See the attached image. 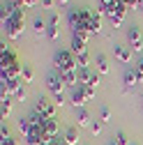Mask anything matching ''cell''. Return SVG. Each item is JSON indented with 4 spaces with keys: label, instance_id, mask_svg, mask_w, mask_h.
<instances>
[{
    "label": "cell",
    "instance_id": "cell-26",
    "mask_svg": "<svg viewBox=\"0 0 143 145\" xmlns=\"http://www.w3.org/2000/svg\"><path fill=\"white\" fill-rule=\"evenodd\" d=\"M102 127H104V122H92L90 129H92V134H102Z\"/></svg>",
    "mask_w": 143,
    "mask_h": 145
},
{
    "label": "cell",
    "instance_id": "cell-37",
    "mask_svg": "<svg viewBox=\"0 0 143 145\" xmlns=\"http://www.w3.org/2000/svg\"><path fill=\"white\" fill-rule=\"evenodd\" d=\"M132 145H138V143H132Z\"/></svg>",
    "mask_w": 143,
    "mask_h": 145
},
{
    "label": "cell",
    "instance_id": "cell-27",
    "mask_svg": "<svg viewBox=\"0 0 143 145\" xmlns=\"http://www.w3.org/2000/svg\"><path fill=\"white\" fill-rule=\"evenodd\" d=\"M9 3H12L16 9H23V7H28V3H26V0H9Z\"/></svg>",
    "mask_w": 143,
    "mask_h": 145
},
{
    "label": "cell",
    "instance_id": "cell-4",
    "mask_svg": "<svg viewBox=\"0 0 143 145\" xmlns=\"http://www.w3.org/2000/svg\"><path fill=\"white\" fill-rule=\"evenodd\" d=\"M99 9H102V7H99ZM127 9H129V7H127V3H125V0H115L109 9H102V12L109 16V21H111V19H125Z\"/></svg>",
    "mask_w": 143,
    "mask_h": 145
},
{
    "label": "cell",
    "instance_id": "cell-29",
    "mask_svg": "<svg viewBox=\"0 0 143 145\" xmlns=\"http://www.w3.org/2000/svg\"><path fill=\"white\" fill-rule=\"evenodd\" d=\"M53 104L62 106V104H65V95H62V92H60V95H53Z\"/></svg>",
    "mask_w": 143,
    "mask_h": 145
},
{
    "label": "cell",
    "instance_id": "cell-25",
    "mask_svg": "<svg viewBox=\"0 0 143 145\" xmlns=\"http://www.w3.org/2000/svg\"><path fill=\"white\" fill-rule=\"evenodd\" d=\"M115 143H118V145H132V143H129V138H127V136H125L122 131H120V134L115 136Z\"/></svg>",
    "mask_w": 143,
    "mask_h": 145
},
{
    "label": "cell",
    "instance_id": "cell-9",
    "mask_svg": "<svg viewBox=\"0 0 143 145\" xmlns=\"http://www.w3.org/2000/svg\"><path fill=\"white\" fill-rule=\"evenodd\" d=\"M46 88H49L51 95H60L62 92V78L58 74H49L46 76Z\"/></svg>",
    "mask_w": 143,
    "mask_h": 145
},
{
    "label": "cell",
    "instance_id": "cell-19",
    "mask_svg": "<svg viewBox=\"0 0 143 145\" xmlns=\"http://www.w3.org/2000/svg\"><path fill=\"white\" fill-rule=\"evenodd\" d=\"M67 145H76L79 143V134H76V129L72 127V129H67V134H65V138H62Z\"/></svg>",
    "mask_w": 143,
    "mask_h": 145
},
{
    "label": "cell",
    "instance_id": "cell-14",
    "mask_svg": "<svg viewBox=\"0 0 143 145\" xmlns=\"http://www.w3.org/2000/svg\"><path fill=\"white\" fill-rule=\"evenodd\" d=\"M113 51H115V58H118L120 62H125V65L132 62V51H129V48H125V46H113Z\"/></svg>",
    "mask_w": 143,
    "mask_h": 145
},
{
    "label": "cell",
    "instance_id": "cell-12",
    "mask_svg": "<svg viewBox=\"0 0 143 145\" xmlns=\"http://www.w3.org/2000/svg\"><path fill=\"white\" fill-rule=\"evenodd\" d=\"M42 134H44V136H49V138H56V134H58V120L46 118V120H44V124H42Z\"/></svg>",
    "mask_w": 143,
    "mask_h": 145
},
{
    "label": "cell",
    "instance_id": "cell-13",
    "mask_svg": "<svg viewBox=\"0 0 143 145\" xmlns=\"http://www.w3.org/2000/svg\"><path fill=\"white\" fill-rule=\"evenodd\" d=\"M122 81H125V85H127V88H134V85H138L143 78L138 76V71H134V69H127V71H125V76H122Z\"/></svg>",
    "mask_w": 143,
    "mask_h": 145
},
{
    "label": "cell",
    "instance_id": "cell-34",
    "mask_svg": "<svg viewBox=\"0 0 143 145\" xmlns=\"http://www.w3.org/2000/svg\"><path fill=\"white\" fill-rule=\"evenodd\" d=\"M58 3H60V5H69V0H58Z\"/></svg>",
    "mask_w": 143,
    "mask_h": 145
},
{
    "label": "cell",
    "instance_id": "cell-36",
    "mask_svg": "<svg viewBox=\"0 0 143 145\" xmlns=\"http://www.w3.org/2000/svg\"><path fill=\"white\" fill-rule=\"evenodd\" d=\"M141 9H143V0H141Z\"/></svg>",
    "mask_w": 143,
    "mask_h": 145
},
{
    "label": "cell",
    "instance_id": "cell-10",
    "mask_svg": "<svg viewBox=\"0 0 143 145\" xmlns=\"http://www.w3.org/2000/svg\"><path fill=\"white\" fill-rule=\"evenodd\" d=\"M72 104H74L76 108H83V104H88V97H85V92H83L81 85L72 88Z\"/></svg>",
    "mask_w": 143,
    "mask_h": 145
},
{
    "label": "cell",
    "instance_id": "cell-22",
    "mask_svg": "<svg viewBox=\"0 0 143 145\" xmlns=\"http://www.w3.org/2000/svg\"><path fill=\"white\" fill-rule=\"evenodd\" d=\"M76 62H79V69L90 67V65H88V62H90V56H88V53H81V56H76Z\"/></svg>",
    "mask_w": 143,
    "mask_h": 145
},
{
    "label": "cell",
    "instance_id": "cell-7",
    "mask_svg": "<svg viewBox=\"0 0 143 145\" xmlns=\"http://www.w3.org/2000/svg\"><path fill=\"white\" fill-rule=\"evenodd\" d=\"M85 35L81 32H72V53L74 56H81V53H88V46H85Z\"/></svg>",
    "mask_w": 143,
    "mask_h": 145
},
{
    "label": "cell",
    "instance_id": "cell-32",
    "mask_svg": "<svg viewBox=\"0 0 143 145\" xmlns=\"http://www.w3.org/2000/svg\"><path fill=\"white\" fill-rule=\"evenodd\" d=\"M42 5L44 7H53V0H42Z\"/></svg>",
    "mask_w": 143,
    "mask_h": 145
},
{
    "label": "cell",
    "instance_id": "cell-30",
    "mask_svg": "<svg viewBox=\"0 0 143 145\" xmlns=\"http://www.w3.org/2000/svg\"><path fill=\"white\" fill-rule=\"evenodd\" d=\"M113 3H115V0H99V7H102V9H109Z\"/></svg>",
    "mask_w": 143,
    "mask_h": 145
},
{
    "label": "cell",
    "instance_id": "cell-35",
    "mask_svg": "<svg viewBox=\"0 0 143 145\" xmlns=\"http://www.w3.org/2000/svg\"><path fill=\"white\" fill-rule=\"evenodd\" d=\"M109 145H118V143H115V140H111V143H109Z\"/></svg>",
    "mask_w": 143,
    "mask_h": 145
},
{
    "label": "cell",
    "instance_id": "cell-1",
    "mask_svg": "<svg viewBox=\"0 0 143 145\" xmlns=\"http://www.w3.org/2000/svg\"><path fill=\"white\" fill-rule=\"evenodd\" d=\"M67 21H69L72 32H81V35H85V37L97 35L95 12H90V9H72V12L67 14Z\"/></svg>",
    "mask_w": 143,
    "mask_h": 145
},
{
    "label": "cell",
    "instance_id": "cell-18",
    "mask_svg": "<svg viewBox=\"0 0 143 145\" xmlns=\"http://www.w3.org/2000/svg\"><path fill=\"white\" fill-rule=\"evenodd\" d=\"M97 71L99 74H109V60H106V56H97Z\"/></svg>",
    "mask_w": 143,
    "mask_h": 145
},
{
    "label": "cell",
    "instance_id": "cell-21",
    "mask_svg": "<svg viewBox=\"0 0 143 145\" xmlns=\"http://www.w3.org/2000/svg\"><path fill=\"white\" fill-rule=\"evenodd\" d=\"M99 122H111V108L109 106L99 108Z\"/></svg>",
    "mask_w": 143,
    "mask_h": 145
},
{
    "label": "cell",
    "instance_id": "cell-3",
    "mask_svg": "<svg viewBox=\"0 0 143 145\" xmlns=\"http://www.w3.org/2000/svg\"><path fill=\"white\" fill-rule=\"evenodd\" d=\"M53 65H56V69L60 71V74H65V71H76L79 62H76V56L72 51H56V56H53Z\"/></svg>",
    "mask_w": 143,
    "mask_h": 145
},
{
    "label": "cell",
    "instance_id": "cell-28",
    "mask_svg": "<svg viewBox=\"0 0 143 145\" xmlns=\"http://www.w3.org/2000/svg\"><path fill=\"white\" fill-rule=\"evenodd\" d=\"M0 145H19V143H16L12 136H3V140H0Z\"/></svg>",
    "mask_w": 143,
    "mask_h": 145
},
{
    "label": "cell",
    "instance_id": "cell-24",
    "mask_svg": "<svg viewBox=\"0 0 143 145\" xmlns=\"http://www.w3.org/2000/svg\"><path fill=\"white\" fill-rule=\"evenodd\" d=\"M12 97H14V101H23V99H26V88L21 85V88H19V90H16V92H14Z\"/></svg>",
    "mask_w": 143,
    "mask_h": 145
},
{
    "label": "cell",
    "instance_id": "cell-31",
    "mask_svg": "<svg viewBox=\"0 0 143 145\" xmlns=\"http://www.w3.org/2000/svg\"><path fill=\"white\" fill-rule=\"evenodd\" d=\"M136 71H138V76H141V78H143V58H141V60H138V65H136Z\"/></svg>",
    "mask_w": 143,
    "mask_h": 145
},
{
    "label": "cell",
    "instance_id": "cell-8",
    "mask_svg": "<svg viewBox=\"0 0 143 145\" xmlns=\"http://www.w3.org/2000/svg\"><path fill=\"white\" fill-rule=\"evenodd\" d=\"M127 39H129V44H132V48H134L136 53L143 51V39H141V32H138L136 25H132V28L127 30Z\"/></svg>",
    "mask_w": 143,
    "mask_h": 145
},
{
    "label": "cell",
    "instance_id": "cell-11",
    "mask_svg": "<svg viewBox=\"0 0 143 145\" xmlns=\"http://www.w3.org/2000/svg\"><path fill=\"white\" fill-rule=\"evenodd\" d=\"M46 39H51V42H56V39H58V14H51V16H49Z\"/></svg>",
    "mask_w": 143,
    "mask_h": 145
},
{
    "label": "cell",
    "instance_id": "cell-15",
    "mask_svg": "<svg viewBox=\"0 0 143 145\" xmlns=\"http://www.w3.org/2000/svg\"><path fill=\"white\" fill-rule=\"evenodd\" d=\"M12 101H14V97L7 95V92H3V104H0V113H3V118L9 115V111H12Z\"/></svg>",
    "mask_w": 143,
    "mask_h": 145
},
{
    "label": "cell",
    "instance_id": "cell-6",
    "mask_svg": "<svg viewBox=\"0 0 143 145\" xmlns=\"http://www.w3.org/2000/svg\"><path fill=\"white\" fill-rule=\"evenodd\" d=\"M35 111H37L39 115H44V118L56 120V108H53V104H51L46 97H39V99H37V104H35Z\"/></svg>",
    "mask_w": 143,
    "mask_h": 145
},
{
    "label": "cell",
    "instance_id": "cell-2",
    "mask_svg": "<svg viewBox=\"0 0 143 145\" xmlns=\"http://www.w3.org/2000/svg\"><path fill=\"white\" fill-rule=\"evenodd\" d=\"M26 28V9H16L9 19L5 21V30H7V37L9 39H19L21 32Z\"/></svg>",
    "mask_w": 143,
    "mask_h": 145
},
{
    "label": "cell",
    "instance_id": "cell-33",
    "mask_svg": "<svg viewBox=\"0 0 143 145\" xmlns=\"http://www.w3.org/2000/svg\"><path fill=\"white\" fill-rule=\"evenodd\" d=\"M26 3H28V7H32L35 3H37V0H26Z\"/></svg>",
    "mask_w": 143,
    "mask_h": 145
},
{
    "label": "cell",
    "instance_id": "cell-5",
    "mask_svg": "<svg viewBox=\"0 0 143 145\" xmlns=\"http://www.w3.org/2000/svg\"><path fill=\"white\" fill-rule=\"evenodd\" d=\"M79 83L90 85V88H97V85H99V76H97V71H92L90 67L79 69Z\"/></svg>",
    "mask_w": 143,
    "mask_h": 145
},
{
    "label": "cell",
    "instance_id": "cell-17",
    "mask_svg": "<svg viewBox=\"0 0 143 145\" xmlns=\"http://www.w3.org/2000/svg\"><path fill=\"white\" fill-rule=\"evenodd\" d=\"M76 122H79V127L90 124V113H88L85 108H76Z\"/></svg>",
    "mask_w": 143,
    "mask_h": 145
},
{
    "label": "cell",
    "instance_id": "cell-16",
    "mask_svg": "<svg viewBox=\"0 0 143 145\" xmlns=\"http://www.w3.org/2000/svg\"><path fill=\"white\" fill-rule=\"evenodd\" d=\"M60 78L69 88H76V83H79V74H76V71H65V74H60Z\"/></svg>",
    "mask_w": 143,
    "mask_h": 145
},
{
    "label": "cell",
    "instance_id": "cell-20",
    "mask_svg": "<svg viewBox=\"0 0 143 145\" xmlns=\"http://www.w3.org/2000/svg\"><path fill=\"white\" fill-rule=\"evenodd\" d=\"M46 28H49V23H44V21L39 19V16L32 21V30L37 32V35H46Z\"/></svg>",
    "mask_w": 143,
    "mask_h": 145
},
{
    "label": "cell",
    "instance_id": "cell-23",
    "mask_svg": "<svg viewBox=\"0 0 143 145\" xmlns=\"http://www.w3.org/2000/svg\"><path fill=\"white\" fill-rule=\"evenodd\" d=\"M21 81H23V83H30V81H32V69H30L28 65H23V71H21Z\"/></svg>",
    "mask_w": 143,
    "mask_h": 145
}]
</instances>
